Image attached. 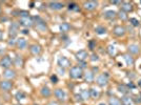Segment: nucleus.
I'll return each instance as SVG.
<instances>
[{"instance_id": "obj_9", "label": "nucleus", "mask_w": 141, "mask_h": 105, "mask_svg": "<svg viewBox=\"0 0 141 105\" xmlns=\"http://www.w3.org/2000/svg\"><path fill=\"white\" fill-rule=\"evenodd\" d=\"M16 76V73H15V70H11V68H7V70H5L3 71V77L5 79H13Z\"/></svg>"}, {"instance_id": "obj_34", "label": "nucleus", "mask_w": 141, "mask_h": 105, "mask_svg": "<svg viewBox=\"0 0 141 105\" xmlns=\"http://www.w3.org/2000/svg\"><path fill=\"white\" fill-rule=\"evenodd\" d=\"M109 53H110V55H114V54H115V49H114V46H110V47H109Z\"/></svg>"}, {"instance_id": "obj_3", "label": "nucleus", "mask_w": 141, "mask_h": 105, "mask_svg": "<svg viewBox=\"0 0 141 105\" xmlns=\"http://www.w3.org/2000/svg\"><path fill=\"white\" fill-rule=\"evenodd\" d=\"M19 23L25 28H30L34 24V21L30 16H24V17H20V20H19Z\"/></svg>"}, {"instance_id": "obj_12", "label": "nucleus", "mask_w": 141, "mask_h": 105, "mask_svg": "<svg viewBox=\"0 0 141 105\" xmlns=\"http://www.w3.org/2000/svg\"><path fill=\"white\" fill-rule=\"evenodd\" d=\"M76 57L79 61H84V60L88 58V53L85 50H79L77 54H76Z\"/></svg>"}, {"instance_id": "obj_2", "label": "nucleus", "mask_w": 141, "mask_h": 105, "mask_svg": "<svg viewBox=\"0 0 141 105\" xmlns=\"http://www.w3.org/2000/svg\"><path fill=\"white\" fill-rule=\"evenodd\" d=\"M82 74H83L82 68L79 66H74L70 70V77L73 78V79H79V78H81Z\"/></svg>"}, {"instance_id": "obj_11", "label": "nucleus", "mask_w": 141, "mask_h": 105, "mask_svg": "<svg viewBox=\"0 0 141 105\" xmlns=\"http://www.w3.org/2000/svg\"><path fill=\"white\" fill-rule=\"evenodd\" d=\"M84 7H85V10H88V11H93V10H95V8L97 7V2L88 1V2H85L84 3Z\"/></svg>"}, {"instance_id": "obj_48", "label": "nucleus", "mask_w": 141, "mask_h": 105, "mask_svg": "<svg viewBox=\"0 0 141 105\" xmlns=\"http://www.w3.org/2000/svg\"><path fill=\"white\" fill-rule=\"evenodd\" d=\"M0 13H1V7H0Z\"/></svg>"}, {"instance_id": "obj_46", "label": "nucleus", "mask_w": 141, "mask_h": 105, "mask_svg": "<svg viewBox=\"0 0 141 105\" xmlns=\"http://www.w3.org/2000/svg\"><path fill=\"white\" fill-rule=\"evenodd\" d=\"M1 38H2V33L0 32V39H1Z\"/></svg>"}, {"instance_id": "obj_29", "label": "nucleus", "mask_w": 141, "mask_h": 105, "mask_svg": "<svg viewBox=\"0 0 141 105\" xmlns=\"http://www.w3.org/2000/svg\"><path fill=\"white\" fill-rule=\"evenodd\" d=\"M81 97H82V99H88L89 97V91H83L82 94H81Z\"/></svg>"}, {"instance_id": "obj_44", "label": "nucleus", "mask_w": 141, "mask_h": 105, "mask_svg": "<svg viewBox=\"0 0 141 105\" xmlns=\"http://www.w3.org/2000/svg\"><path fill=\"white\" fill-rule=\"evenodd\" d=\"M22 33H23V34H25V35H28V34H29V32L26 31V29H23V31H22Z\"/></svg>"}, {"instance_id": "obj_5", "label": "nucleus", "mask_w": 141, "mask_h": 105, "mask_svg": "<svg viewBox=\"0 0 141 105\" xmlns=\"http://www.w3.org/2000/svg\"><path fill=\"white\" fill-rule=\"evenodd\" d=\"M13 86V83L10 82L8 80H3L0 82V88L2 89L3 91H8Z\"/></svg>"}, {"instance_id": "obj_20", "label": "nucleus", "mask_w": 141, "mask_h": 105, "mask_svg": "<svg viewBox=\"0 0 141 105\" xmlns=\"http://www.w3.org/2000/svg\"><path fill=\"white\" fill-rule=\"evenodd\" d=\"M14 63H15V65H16V66H22V64H23V60H22V58H20L19 56H17L16 58H15Z\"/></svg>"}, {"instance_id": "obj_32", "label": "nucleus", "mask_w": 141, "mask_h": 105, "mask_svg": "<svg viewBox=\"0 0 141 105\" xmlns=\"http://www.w3.org/2000/svg\"><path fill=\"white\" fill-rule=\"evenodd\" d=\"M16 42H17V41H15L14 39L12 38V39H10V40H8L7 43H8V45H15V44H16Z\"/></svg>"}, {"instance_id": "obj_45", "label": "nucleus", "mask_w": 141, "mask_h": 105, "mask_svg": "<svg viewBox=\"0 0 141 105\" xmlns=\"http://www.w3.org/2000/svg\"><path fill=\"white\" fill-rule=\"evenodd\" d=\"M138 85H139V87H141V81L140 82H138Z\"/></svg>"}, {"instance_id": "obj_16", "label": "nucleus", "mask_w": 141, "mask_h": 105, "mask_svg": "<svg viewBox=\"0 0 141 105\" xmlns=\"http://www.w3.org/2000/svg\"><path fill=\"white\" fill-rule=\"evenodd\" d=\"M125 29L124 28H122V26H116L115 28H114V34L116 36H122L124 34Z\"/></svg>"}, {"instance_id": "obj_22", "label": "nucleus", "mask_w": 141, "mask_h": 105, "mask_svg": "<svg viewBox=\"0 0 141 105\" xmlns=\"http://www.w3.org/2000/svg\"><path fill=\"white\" fill-rule=\"evenodd\" d=\"M60 29H61V32H67L70 29V24L68 23H62L60 25Z\"/></svg>"}, {"instance_id": "obj_1", "label": "nucleus", "mask_w": 141, "mask_h": 105, "mask_svg": "<svg viewBox=\"0 0 141 105\" xmlns=\"http://www.w3.org/2000/svg\"><path fill=\"white\" fill-rule=\"evenodd\" d=\"M33 21H34V23L36 24V28H37V29L39 32H45L47 29V26L45 24V22H44L40 17H35L34 19H33Z\"/></svg>"}, {"instance_id": "obj_14", "label": "nucleus", "mask_w": 141, "mask_h": 105, "mask_svg": "<svg viewBox=\"0 0 141 105\" xmlns=\"http://www.w3.org/2000/svg\"><path fill=\"white\" fill-rule=\"evenodd\" d=\"M50 7L52 10H55V11H58V10H61L63 7V4L60 3V2H57V1H54V2H50Z\"/></svg>"}, {"instance_id": "obj_41", "label": "nucleus", "mask_w": 141, "mask_h": 105, "mask_svg": "<svg viewBox=\"0 0 141 105\" xmlns=\"http://www.w3.org/2000/svg\"><path fill=\"white\" fill-rule=\"evenodd\" d=\"M4 50H5V49H4V47L0 45V54H3V53H4Z\"/></svg>"}, {"instance_id": "obj_31", "label": "nucleus", "mask_w": 141, "mask_h": 105, "mask_svg": "<svg viewBox=\"0 0 141 105\" xmlns=\"http://www.w3.org/2000/svg\"><path fill=\"white\" fill-rule=\"evenodd\" d=\"M131 22L133 23V25L134 26H138V24H139V21H138L137 19H135V18H131Z\"/></svg>"}, {"instance_id": "obj_21", "label": "nucleus", "mask_w": 141, "mask_h": 105, "mask_svg": "<svg viewBox=\"0 0 141 105\" xmlns=\"http://www.w3.org/2000/svg\"><path fill=\"white\" fill-rule=\"evenodd\" d=\"M115 15H116V13L114 11H106L105 13H104V17L105 18H114Z\"/></svg>"}, {"instance_id": "obj_37", "label": "nucleus", "mask_w": 141, "mask_h": 105, "mask_svg": "<svg viewBox=\"0 0 141 105\" xmlns=\"http://www.w3.org/2000/svg\"><path fill=\"white\" fill-rule=\"evenodd\" d=\"M119 17L121 18V19H126V15H125L124 13H121V12H120V15H119Z\"/></svg>"}, {"instance_id": "obj_39", "label": "nucleus", "mask_w": 141, "mask_h": 105, "mask_svg": "<svg viewBox=\"0 0 141 105\" xmlns=\"http://www.w3.org/2000/svg\"><path fill=\"white\" fill-rule=\"evenodd\" d=\"M81 100H82L81 95H77V96H76V101H81Z\"/></svg>"}, {"instance_id": "obj_38", "label": "nucleus", "mask_w": 141, "mask_h": 105, "mask_svg": "<svg viewBox=\"0 0 141 105\" xmlns=\"http://www.w3.org/2000/svg\"><path fill=\"white\" fill-rule=\"evenodd\" d=\"M127 99H128V98H123V100H122V101H123L124 103H125V105H127V104H130V103H131V100L128 101Z\"/></svg>"}, {"instance_id": "obj_24", "label": "nucleus", "mask_w": 141, "mask_h": 105, "mask_svg": "<svg viewBox=\"0 0 141 105\" xmlns=\"http://www.w3.org/2000/svg\"><path fill=\"white\" fill-rule=\"evenodd\" d=\"M96 33H97L98 35H103V34L106 33V29L104 28H102V26H99V28H96Z\"/></svg>"}, {"instance_id": "obj_27", "label": "nucleus", "mask_w": 141, "mask_h": 105, "mask_svg": "<svg viewBox=\"0 0 141 105\" xmlns=\"http://www.w3.org/2000/svg\"><path fill=\"white\" fill-rule=\"evenodd\" d=\"M93 78H94V76H93V73H91V71H89V73L85 74V80L88 81V82L93 81Z\"/></svg>"}, {"instance_id": "obj_17", "label": "nucleus", "mask_w": 141, "mask_h": 105, "mask_svg": "<svg viewBox=\"0 0 141 105\" xmlns=\"http://www.w3.org/2000/svg\"><path fill=\"white\" fill-rule=\"evenodd\" d=\"M40 92H41V95H42L43 97H50L51 94H52V92H51V91H50V88L46 87V86H44V87L41 88Z\"/></svg>"}, {"instance_id": "obj_13", "label": "nucleus", "mask_w": 141, "mask_h": 105, "mask_svg": "<svg viewBox=\"0 0 141 105\" xmlns=\"http://www.w3.org/2000/svg\"><path fill=\"white\" fill-rule=\"evenodd\" d=\"M18 28H19V24L16 23V22H13L11 24V26H10V34L12 36H15L17 34V32H18Z\"/></svg>"}, {"instance_id": "obj_23", "label": "nucleus", "mask_w": 141, "mask_h": 105, "mask_svg": "<svg viewBox=\"0 0 141 105\" xmlns=\"http://www.w3.org/2000/svg\"><path fill=\"white\" fill-rule=\"evenodd\" d=\"M110 105H120V101L117 98H111L110 99Z\"/></svg>"}, {"instance_id": "obj_8", "label": "nucleus", "mask_w": 141, "mask_h": 105, "mask_svg": "<svg viewBox=\"0 0 141 105\" xmlns=\"http://www.w3.org/2000/svg\"><path fill=\"white\" fill-rule=\"evenodd\" d=\"M16 45L18 49H24L25 47H26V44H28V42H26V40L24 38H18L17 40H16Z\"/></svg>"}, {"instance_id": "obj_4", "label": "nucleus", "mask_w": 141, "mask_h": 105, "mask_svg": "<svg viewBox=\"0 0 141 105\" xmlns=\"http://www.w3.org/2000/svg\"><path fill=\"white\" fill-rule=\"evenodd\" d=\"M12 63H13V61H12V59L10 58V57L4 56L3 58H1V60H0V66L5 68V70H7V68L11 67Z\"/></svg>"}, {"instance_id": "obj_26", "label": "nucleus", "mask_w": 141, "mask_h": 105, "mask_svg": "<svg viewBox=\"0 0 141 105\" xmlns=\"http://www.w3.org/2000/svg\"><path fill=\"white\" fill-rule=\"evenodd\" d=\"M124 59H125V61H126V63H127L128 65H130V64H133V63H134L133 58H132L131 56H128V55H125V56H124Z\"/></svg>"}, {"instance_id": "obj_28", "label": "nucleus", "mask_w": 141, "mask_h": 105, "mask_svg": "<svg viewBox=\"0 0 141 105\" xmlns=\"http://www.w3.org/2000/svg\"><path fill=\"white\" fill-rule=\"evenodd\" d=\"M122 10L125 11V12H128L132 10V5L131 4H127V3H124L123 7H122Z\"/></svg>"}, {"instance_id": "obj_43", "label": "nucleus", "mask_w": 141, "mask_h": 105, "mask_svg": "<svg viewBox=\"0 0 141 105\" xmlns=\"http://www.w3.org/2000/svg\"><path fill=\"white\" fill-rule=\"evenodd\" d=\"M49 105H58V103H56V102H51V103H49Z\"/></svg>"}, {"instance_id": "obj_25", "label": "nucleus", "mask_w": 141, "mask_h": 105, "mask_svg": "<svg viewBox=\"0 0 141 105\" xmlns=\"http://www.w3.org/2000/svg\"><path fill=\"white\" fill-rule=\"evenodd\" d=\"M24 98H25V94H24V92L18 91L17 94H16V99H17V100H22V99H24Z\"/></svg>"}, {"instance_id": "obj_18", "label": "nucleus", "mask_w": 141, "mask_h": 105, "mask_svg": "<svg viewBox=\"0 0 141 105\" xmlns=\"http://www.w3.org/2000/svg\"><path fill=\"white\" fill-rule=\"evenodd\" d=\"M128 50L132 53V54H138L139 53V47L136 44H132V45L128 46Z\"/></svg>"}, {"instance_id": "obj_49", "label": "nucleus", "mask_w": 141, "mask_h": 105, "mask_svg": "<svg viewBox=\"0 0 141 105\" xmlns=\"http://www.w3.org/2000/svg\"><path fill=\"white\" fill-rule=\"evenodd\" d=\"M123 105H125V104H123Z\"/></svg>"}, {"instance_id": "obj_40", "label": "nucleus", "mask_w": 141, "mask_h": 105, "mask_svg": "<svg viewBox=\"0 0 141 105\" xmlns=\"http://www.w3.org/2000/svg\"><path fill=\"white\" fill-rule=\"evenodd\" d=\"M92 60H93V61H95V60L97 61V60H98V57L96 56V55H93V56H92Z\"/></svg>"}, {"instance_id": "obj_10", "label": "nucleus", "mask_w": 141, "mask_h": 105, "mask_svg": "<svg viewBox=\"0 0 141 105\" xmlns=\"http://www.w3.org/2000/svg\"><path fill=\"white\" fill-rule=\"evenodd\" d=\"M58 64L60 67H67L70 66V60L65 57H61L59 60H58Z\"/></svg>"}, {"instance_id": "obj_7", "label": "nucleus", "mask_w": 141, "mask_h": 105, "mask_svg": "<svg viewBox=\"0 0 141 105\" xmlns=\"http://www.w3.org/2000/svg\"><path fill=\"white\" fill-rule=\"evenodd\" d=\"M55 96L56 98L58 99L59 101H64L65 98H67V95H65L64 91H62L61 88H57L55 91Z\"/></svg>"}, {"instance_id": "obj_19", "label": "nucleus", "mask_w": 141, "mask_h": 105, "mask_svg": "<svg viewBox=\"0 0 141 105\" xmlns=\"http://www.w3.org/2000/svg\"><path fill=\"white\" fill-rule=\"evenodd\" d=\"M89 97L93 98V99H97L99 97V91H97L94 88L89 89Z\"/></svg>"}, {"instance_id": "obj_15", "label": "nucleus", "mask_w": 141, "mask_h": 105, "mask_svg": "<svg viewBox=\"0 0 141 105\" xmlns=\"http://www.w3.org/2000/svg\"><path fill=\"white\" fill-rule=\"evenodd\" d=\"M30 50H31V53L33 55H39L41 52V47L37 45V44H33V45H31V47H30Z\"/></svg>"}, {"instance_id": "obj_35", "label": "nucleus", "mask_w": 141, "mask_h": 105, "mask_svg": "<svg viewBox=\"0 0 141 105\" xmlns=\"http://www.w3.org/2000/svg\"><path fill=\"white\" fill-rule=\"evenodd\" d=\"M89 49H95V42L91 41V42H89Z\"/></svg>"}, {"instance_id": "obj_6", "label": "nucleus", "mask_w": 141, "mask_h": 105, "mask_svg": "<svg viewBox=\"0 0 141 105\" xmlns=\"http://www.w3.org/2000/svg\"><path fill=\"white\" fill-rule=\"evenodd\" d=\"M107 81H109V78H107V75H106V74H102V75H100V76L97 78V83H98L100 86L106 85Z\"/></svg>"}, {"instance_id": "obj_42", "label": "nucleus", "mask_w": 141, "mask_h": 105, "mask_svg": "<svg viewBox=\"0 0 141 105\" xmlns=\"http://www.w3.org/2000/svg\"><path fill=\"white\" fill-rule=\"evenodd\" d=\"M80 62H81V63H80V64H81V65H80L79 67H81V68H82V67H85V63L83 62V61H80Z\"/></svg>"}, {"instance_id": "obj_30", "label": "nucleus", "mask_w": 141, "mask_h": 105, "mask_svg": "<svg viewBox=\"0 0 141 105\" xmlns=\"http://www.w3.org/2000/svg\"><path fill=\"white\" fill-rule=\"evenodd\" d=\"M118 89H119V91H120V92H123V94L127 91V88L125 87L124 85H119V86H118Z\"/></svg>"}, {"instance_id": "obj_36", "label": "nucleus", "mask_w": 141, "mask_h": 105, "mask_svg": "<svg viewBox=\"0 0 141 105\" xmlns=\"http://www.w3.org/2000/svg\"><path fill=\"white\" fill-rule=\"evenodd\" d=\"M51 80H52L53 83H57V81H58V79H57L56 76H52V77H51Z\"/></svg>"}, {"instance_id": "obj_33", "label": "nucleus", "mask_w": 141, "mask_h": 105, "mask_svg": "<svg viewBox=\"0 0 141 105\" xmlns=\"http://www.w3.org/2000/svg\"><path fill=\"white\" fill-rule=\"evenodd\" d=\"M70 10H75V11H77L78 10V7H77V5L76 4H74V3H72V4H70Z\"/></svg>"}, {"instance_id": "obj_47", "label": "nucleus", "mask_w": 141, "mask_h": 105, "mask_svg": "<svg viewBox=\"0 0 141 105\" xmlns=\"http://www.w3.org/2000/svg\"><path fill=\"white\" fill-rule=\"evenodd\" d=\"M99 105H105V104H104V103H100V104H99Z\"/></svg>"}]
</instances>
